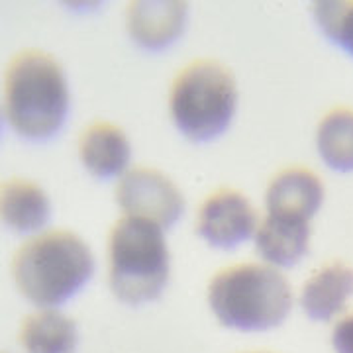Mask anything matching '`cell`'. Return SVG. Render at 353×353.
<instances>
[{
    "instance_id": "1",
    "label": "cell",
    "mask_w": 353,
    "mask_h": 353,
    "mask_svg": "<svg viewBox=\"0 0 353 353\" xmlns=\"http://www.w3.org/2000/svg\"><path fill=\"white\" fill-rule=\"evenodd\" d=\"M69 110V87L61 65L39 50L18 53L4 71L2 114L28 139L53 136Z\"/></svg>"
},
{
    "instance_id": "5",
    "label": "cell",
    "mask_w": 353,
    "mask_h": 353,
    "mask_svg": "<svg viewBox=\"0 0 353 353\" xmlns=\"http://www.w3.org/2000/svg\"><path fill=\"white\" fill-rule=\"evenodd\" d=\"M238 104L236 79L222 63L199 59L187 65L171 87V116L192 141H208L226 132Z\"/></svg>"
},
{
    "instance_id": "13",
    "label": "cell",
    "mask_w": 353,
    "mask_h": 353,
    "mask_svg": "<svg viewBox=\"0 0 353 353\" xmlns=\"http://www.w3.org/2000/svg\"><path fill=\"white\" fill-rule=\"evenodd\" d=\"M0 214L2 222L16 232H36L50 220V199L36 183L10 179L0 189Z\"/></svg>"
},
{
    "instance_id": "7",
    "label": "cell",
    "mask_w": 353,
    "mask_h": 353,
    "mask_svg": "<svg viewBox=\"0 0 353 353\" xmlns=\"http://www.w3.org/2000/svg\"><path fill=\"white\" fill-rule=\"evenodd\" d=\"M257 212L241 192L222 189L202 202L196 232L214 248L232 250L257 232Z\"/></svg>"
},
{
    "instance_id": "11",
    "label": "cell",
    "mask_w": 353,
    "mask_h": 353,
    "mask_svg": "<svg viewBox=\"0 0 353 353\" xmlns=\"http://www.w3.org/2000/svg\"><path fill=\"white\" fill-rule=\"evenodd\" d=\"M132 148L124 130L108 122H94L81 134L79 157L90 175L99 179L120 175L130 163Z\"/></svg>"
},
{
    "instance_id": "6",
    "label": "cell",
    "mask_w": 353,
    "mask_h": 353,
    "mask_svg": "<svg viewBox=\"0 0 353 353\" xmlns=\"http://www.w3.org/2000/svg\"><path fill=\"white\" fill-rule=\"evenodd\" d=\"M116 201L126 216L152 220L171 228L185 210V201L175 183L148 167H132L116 185Z\"/></svg>"
},
{
    "instance_id": "9",
    "label": "cell",
    "mask_w": 353,
    "mask_h": 353,
    "mask_svg": "<svg viewBox=\"0 0 353 353\" xmlns=\"http://www.w3.org/2000/svg\"><path fill=\"white\" fill-rule=\"evenodd\" d=\"M130 36L145 50H163L183 32L187 2L181 0H134L128 4Z\"/></svg>"
},
{
    "instance_id": "3",
    "label": "cell",
    "mask_w": 353,
    "mask_h": 353,
    "mask_svg": "<svg viewBox=\"0 0 353 353\" xmlns=\"http://www.w3.org/2000/svg\"><path fill=\"white\" fill-rule=\"evenodd\" d=\"M208 303L222 326L261 332L285 322L292 308V290L275 267L240 263L212 277Z\"/></svg>"
},
{
    "instance_id": "2",
    "label": "cell",
    "mask_w": 353,
    "mask_h": 353,
    "mask_svg": "<svg viewBox=\"0 0 353 353\" xmlns=\"http://www.w3.org/2000/svg\"><path fill=\"white\" fill-rule=\"evenodd\" d=\"M94 271L88 245L73 232L50 230L22 243L12 259L20 292L41 308L59 306L85 287Z\"/></svg>"
},
{
    "instance_id": "15",
    "label": "cell",
    "mask_w": 353,
    "mask_h": 353,
    "mask_svg": "<svg viewBox=\"0 0 353 353\" xmlns=\"http://www.w3.org/2000/svg\"><path fill=\"white\" fill-rule=\"evenodd\" d=\"M316 145L322 161L334 171H353V110L336 108L328 112L316 134Z\"/></svg>"
},
{
    "instance_id": "14",
    "label": "cell",
    "mask_w": 353,
    "mask_h": 353,
    "mask_svg": "<svg viewBox=\"0 0 353 353\" xmlns=\"http://www.w3.org/2000/svg\"><path fill=\"white\" fill-rule=\"evenodd\" d=\"M20 343L28 353H73L77 328L65 314L43 308L26 318L20 330Z\"/></svg>"
},
{
    "instance_id": "10",
    "label": "cell",
    "mask_w": 353,
    "mask_h": 353,
    "mask_svg": "<svg viewBox=\"0 0 353 353\" xmlns=\"http://www.w3.org/2000/svg\"><path fill=\"white\" fill-rule=\"evenodd\" d=\"M353 294V269L345 263H330L304 283L301 306L316 322H330L345 308Z\"/></svg>"
},
{
    "instance_id": "4",
    "label": "cell",
    "mask_w": 353,
    "mask_h": 353,
    "mask_svg": "<svg viewBox=\"0 0 353 353\" xmlns=\"http://www.w3.org/2000/svg\"><path fill=\"white\" fill-rule=\"evenodd\" d=\"M108 257V281L118 301L138 306L159 299L169 279L163 228L145 218H120L110 230Z\"/></svg>"
},
{
    "instance_id": "16",
    "label": "cell",
    "mask_w": 353,
    "mask_h": 353,
    "mask_svg": "<svg viewBox=\"0 0 353 353\" xmlns=\"http://www.w3.org/2000/svg\"><path fill=\"white\" fill-rule=\"evenodd\" d=\"M312 8L324 36L353 57V0H320Z\"/></svg>"
},
{
    "instance_id": "17",
    "label": "cell",
    "mask_w": 353,
    "mask_h": 353,
    "mask_svg": "<svg viewBox=\"0 0 353 353\" xmlns=\"http://www.w3.org/2000/svg\"><path fill=\"white\" fill-rule=\"evenodd\" d=\"M336 353H353V314L341 318L332 334Z\"/></svg>"
},
{
    "instance_id": "8",
    "label": "cell",
    "mask_w": 353,
    "mask_h": 353,
    "mask_svg": "<svg viewBox=\"0 0 353 353\" xmlns=\"http://www.w3.org/2000/svg\"><path fill=\"white\" fill-rule=\"evenodd\" d=\"M324 201V185L314 171L289 167L271 179L265 202L269 214L308 222Z\"/></svg>"
},
{
    "instance_id": "12",
    "label": "cell",
    "mask_w": 353,
    "mask_h": 353,
    "mask_svg": "<svg viewBox=\"0 0 353 353\" xmlns=\"http://www.w3.org/2000/svg\"><path fill=\"white\" fill-rule=\"evenodd\" d=\"M310 226L303 220L269 214L255 232V248L267 263L292 267L308 252Z\"/></svg>"
}]
</instances>
